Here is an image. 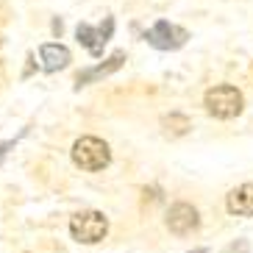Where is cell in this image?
I'll list each match as a JSON object with an SVG mask.
<instances>
[{"label":"cell","instance_id":"obj_1","mask_svg":"<svg viewBox=\"0 0 253 253\" xmlns=\"http://www.w3.org/2000/svg\"><path fill=\"white\" fill-rule=\"evenodd\" d=\"M73 162H75V167H81L86 172H100L112 162V150L97 136H81L73 145Z\"/></svg>","mask_w":253,"mask_h":253},{"label":"cell","instance_id":"obj_2","mask_svg":"<svg viewBox=\"0 0 253 253\" xmlns=\"http://www.w3.org/2000/svg\"><path fill=\"white\" fill-rule=\"evenodd\" d=\"M203 106L206 112L217 120H231L242 112V92L237 86H228V84H220V86H211L203 97Z\"/></svg>","mask_w":253,"mask_h":253},{"label":"cell","instance_id":"obj_3","mask_svg":"<svg viewBox=\"0 0 253 253\" xmlns=\"http://www.w3.org/2000/svg\"><path fill=\"white\" fill-rule=\"evenodd\" d=\"M70 234L81 245H97L109 234V220L100 211H78L70 220Z\"/></svg>","mask_w":253,"mask_h":253},{"label":"cell","instance_id":"obj_4","mask_svg":"<svg viewBox=\"0 0 253 253\" xmlns=\"http://www.w3.org/2000/svg\"><path fill=\"white\" fill-rule=\"evenodd\" d=\"M145 39H148L153 47H159V50H175V47H181L186 42V31L178 28V25H172V23H167V20H159V23L145 34Z\"/></svg>","mask_w":253,"mask_h":253},{"label":"cell","instance_id":"obj_5","mask_svg":"<svg viewBox=\"0 0 253 253\" xmlns=\"http://www.w3.org/2000/svg\"><path fill=\"white\" fill-rule=\"evenodd\" d=\"M198 225H201V217H198V209L195 206H189V203H175V206H170V211H167V228L175 237L192 234Z\"/></svg>","mask_w":253,"mask_h":253},{"label":"cell","instance_id":"obj_6","mask_svg":"<svg viewBox=\"0 0 253 253\" xmlns=\"http://www.w3.org/2000/svg\"><path fill=\"white\" fill-rule=\"evenodd\" d=\"M112 28H114V20H106V28L100 25V28H92V25H78V42H81L86 50L92 53V56H100L103 53V45L109 42V37H112Z\"/></svg>","mask_w":253,"mask_h":253},{"label":"cell","instance_id":"obj_7","mask_svg":"<svg viewBox=\"0 0 253 253\" xmlns=\"http://www.w3.org/2000/svg\"><path fill=\"white\" fill-rule=\"evenodd\" d=\"M228 214L234 217H251L253 214V184H242L237 189H231L225 198Z\"/></svg>","mask_w":253,"mask_h":253},{"label":"cell","instance_id":"obj_8","mask_svg":"<svg viewBox=\"0 0 253 253\" xmlns=\"http://www.w3.org/2000/svg\"><path fill=\"white\" fill-rule=\"evenodd\" d=\"M39 59H42V67L47 73H56V70H64L70 64V50L59 42H47L39 47Z\"/></svg>","mask_w":253,"mask_h":253},{"label":"cell","instance_id":"obj_9","mask_svg":"<svg viewBox=\"0 0 253 253\" xmlns=\"http://www.w3.org/2000/svg\"><path fill=\"white\" fill-rule=\"evenodd\" d=\"M123 61H126V53H114V56L106 61V64H97V67H92V70H86V73L78 75V86H84V84L95 81V78H103V75L120 70V64H123Z\"/></svg>","mask_w":253,"mask_h":253},{"label":"cell","instance_id":"obj_10","mask_svg":"<svg viewBox=\"0 0 253 253\" xmlns=\"http://www.w3.org/2000/svg\"><path fill=\"white\" fill-rule=\"evenodd\" d=\"M162 126H164V134L167 136H184L186 131L192 128V123H189V117L172 112V114H167V117L162 120Z\"/></svg>","mask_w":253,"mask_h":253},{"label":"cell","instance_id":"obj_11","mask_svg":"<svg viewBox=\"0 0 253 253\" xmlns=\"http://www.w3.org/2000/svg\"><path fill=\"white\" fill-rule=\"evenodd\" d=\"M225 253H248V242H239V245H231Z\"/></svg>","mask_w":253,"mask_h":253}]
</instances>
